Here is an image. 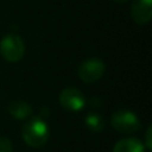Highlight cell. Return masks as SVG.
<instances>
[{"label":"cell","mask_w":152,"mask_h":152,"mask_svg":"<svg viewBox=\"0 0 152 152\" xmlns=\"http://www.w3.org/2000/svg\"><path fill=\"white\" fill-rule=\"evenodd\" d=\"M21 137L30 147H43L49 140V126L40 116H32L24 124Z\"/></svg>","instance_id":"1"},{"label":"cell","mask_w":152,"mask_h":152,"mask_svg":"<svg viewBox=\"0 0 152 152\" xmlns=\"http://www.w3.org/2000/svg\"><path fill=\"white\" fill-rule=\"evenodd\" d=\"M110 124L115 131L124 134L134 133L141 127L140 120L135 115V113L127 109H120L113 113L110 116Z\"/></svg>","instance_id":"2"},{"label":"cell","mask_w":152,"mask_h":152,"mask_svg":"<svg viewBox=\"0 0 152 152\" xmlns=\"http://www.w3.org/2000/svg\"><path fill=\"white\" fill-rule=\"evenodd\" d=\"M0 53L7 62H18L24 57L25 44L17 34H6L0 42Z\"/></svg>","instance_id":"3"},{"label":"cell","mask_w":152,"mask_h":152,"mask_svg":"<svg viewBox=\"0 0 152 152\" xmlns=\"http://www.w3.org/2000/svg\"><path fill=\"white\" fill-rule=\"evenodd\" d=\"M104 70H106V65L103 61H101L100 58L93 57L83 61L78 65L77 75L84 83H93L99 81L102 77Z\"/></svg>","instance_id":"4"},{"label":"cell","mask_w":152,"mask_h":152,"mask_svg":"<svg viewBox=\"0 0 152 152\" xmlns=\"http://www.w3.org/2000/svg\"><path fill=\"white\" fill-rule=\"evenodd\" d=\"M59 103L65 110L78 112L86 106V97L80 89L68 87L59 93Z\"/></svg>","instance_id":"5"},{"label":"cell","mask_w":152,"mask_h":152,"mask_svg":"<svg viewBox=\"0 0 152 152\" xmlns=\"http://www.w3.org/2000/svg\"><path fill=\"white\" fill-rule=\"evenodd\" d=\"M131 18L139 25L148 23L152 18V0H134L131 8Z\"/></svg>","instance_id":"6"},{"label":"cell","mask_w":152,"mask_h":152,"mask_svg":"<svg viewBox=\"0 0 152 152\" xmlns=\"http://www.w3.org/2000/svg\"><path fill=\"white\" fill-rule=\"evenodd\" d=\"M112 152H146V148L138 138H124L114 145Z\"/></svg>","instance_id":"7"},{"label":"cell","mask_w":152,"mask_h":152,"mask_svg":"<svg viewBox=\"0 0 152 152\" xmlns=\"http://www.w3.org/2000/svg\"><path fill=\"white\" fill-rule=\"evenodd\" d=\"M32 107L25 101H13L8 106V113L17 120H25L32 115Z\"/></svg>","instance_id":"8"},{"label":"cell","mask_w":152,"mask_h":152,"mask_svg":"<svg viewBox=\"0 0 152 152\" xmlns=\"http://www.w3.org/2000/svg\"><path fill=\"white\" fill-rule=\"evenodd\" d=\"M84 124L88 127V129L91 132H101L106 126L103 118L100 114L94 113V112H90L87 114L84 119Z\"/></svg>","instance_id":"9"},{"label":"cell","mask_w":152,"mask_h":152,"mask_svg":"<svg viewBox=\"0 0 152 152\" xmlns=\"http://www.w3.org/2000/svg\"><path fill=\"white\" fill-rule=\"evenodd\" d=\"M0 152H12V142L7 137H0Z\"/></svg>","instance_id":"10"},{"label":"cell","mask_w":152,"mask_h":152,"mask_svg":"<svg viewBox=\"0 0 152 152\" xmlns=\"http://www.w3.org/2000/svg\"><path fill=\"white\" fill-rule=\"evenodd\" d=\"M145 148L147 150H152V126L150 125L146 129V133H145Z\"/></svg>","instance_id":"11"},{"label":"cell","mask_w":152,"mask_h":152,"mask_svg":"<svg viewBox=\"0 0 152 152\" xmlns=\"http://www.w3.org/2000/svg\"><path fill=\"white\" fill-rule=\"evenodd\" d=\"M115 2H125V1H128V0H114Z\"/></svg>","instance_id":"12"}]
</instances>
